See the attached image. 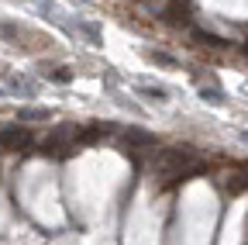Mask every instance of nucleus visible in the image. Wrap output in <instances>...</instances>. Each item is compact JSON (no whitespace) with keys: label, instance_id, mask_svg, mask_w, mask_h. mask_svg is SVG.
<instances>
[{"label":"nucleus","instance_id":"nucleus-10","mask_svg":"<svg viewBox=\"0 0 248 245\" xmlns=\"http://www.w3.org/2000/svg\"><path fill=\"white\" fill-rule=\"evenodd\" d=\"M48 76H52L55 83H69V80H73V69H52Z\"/></svg>","mask_w":248,"mask_h":245},{"label":"nucleus","instance_id":"nucleus-3","mask_svg":"<svg viewBox=\"0 0 248 245\" xmlns=\"http://www.w3.org/2000/svg\"><path fill=\"white\" fill-rule=\"evenodd\" d=\"M117 135H121V142L128 145V148H152L155 145V138L148 131H141V128H121Z\"/></svg>","mask_w":248,"mask_h":245},{"label":"nucleus","instance_id":"nucleus-4","mask_svg":"<svg viewBox=\"0 0 248 245\" xmlns=\"http://www.w3.org/2000/svg\"><path fill=\"white\" fill-rule=\"evenodd\" d=\"M169 24H186V21H190V11H186V4H172L169 11H159Z\"/></svg>","mask_w":248,"mask_h":245},{"label":"nucleus","instance_id":"nucleus-7","mask_svg":"<svg viewBox=\"0 0 248 245\" xmlns=\"http://www.w3.org/2000/svg\"><path fill=\"white\" fill-rule=\"evenodd\" d=\"M141 94H145L148 100H169V94H166V86H141Z\"/></svg>","mask_w":248,"mask_h":245},{"label":"nucleus","instance_id":"nucleus-8","mask_svg":"<svg viewBox=\"0 0 248 245\" xmlns=\"http://www.w3.org/2000/svg\"><path fill=\"white\" fill-rule=\"evenodd\" d=\"M200 97H203L207 104H224V94H221V90H210V86L200 90Z\"/></svg>","mask_w":248,"mask_h":245},{"label":"nucleus","instance_id":"nucleus-6","mask_svg":"<svg viewBox=\"0 0 248 245\" xmlns=\"http://www.w3.org/2000/svg\"><path fill=\"white\" fill-rule=\"evenodd\" d=\"M52 114L42 111V107H28V111H17V121H48Z\"/></svg>","mask_w":248,"mask_h":245},{"label":"nucleus","instance_id":"nucleus-1","mask_svg":"<svg viewBox=\"0 0 248 245\" xmlns=\"http://www.w3.org/2000/svg\"><path fill=\"white\" fill-rule=\"evenodd\" d=\"M76 145H73V128H55L42 145H38V152L42 156H69Z\"/></svg>","mask_w":248,"mask_h":245},{"label":"nucleus","instance_id":"nucleus-9","mask_svg":"<svg viewBox=\"0 0 248 245\" xmlns=\"http://www.w3.org/2000/svg\"><path fill=\"white\" fill-rule=\"evenodd\" d=\"M152 55V63H159V66H166V69H172L176 66V59L172 55H166V52H148Z\"/></svg>","mask_w":248,"mask_h":245},{"label":"nucleus","instance_id":"nucleus-5","mask_svg":"<svg viewBox=\"0 0 248 245\" xmlns=\"http://www.w3.org/2000/svg\"><path fill=\"white\" fill-rule=\"evenodd\" d=\"M193 38H197L200 45H210V49H228V45H231V42H224V38H217V35L203 32V28H193Z\"/></svg>","mask_w":248,"mask_h":245},{"label":"nucleus","instance_id":"nucleus-2","mask_svg":"<svg viewBox=\"0 0 248 245\" xmlns=\"http://www.w3.org/2000/svg\"><path fill=\"white\" fill-rule=\"evenodd\" d=\"M31 142V131L28 128H17V125H11V128H0V148H7V152H17V148H28Z\"/></svg>","mask_w":248,"mask_h":245}]
</instances>
